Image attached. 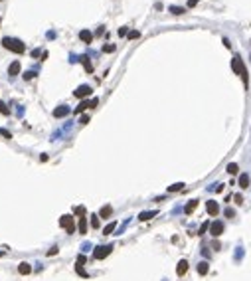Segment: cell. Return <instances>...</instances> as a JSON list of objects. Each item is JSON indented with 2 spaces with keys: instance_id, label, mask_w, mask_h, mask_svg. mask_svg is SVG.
Here are the masks:
<instances>
[{
  "instance_id": "cell-13",
  "label": "cell",
  "mask_w": 251,
  "mask_h": 281,
  "mask_svg": "<svg viewBox=\"0 0 251 281\" xmlns=\"http://www.w3.org/2000/svg\"><path fill=\"white\" fill-rule=\"evenodd\" d=\"M77 230H79V234H87V218H85V216H81V218H79Z\"/></svg>"
},
{
  "instance_id": "cell-31",
  "label": "cell",
  "mask_w": 251,
  "mask_h": 281,
  "mask_svg": "<svg viewBox=\"0 0 251 281\" xmlns=\"http://www.w3.org/2000/svg\"><path fill=\"white\" fill-rule=\"evenodd\" d=\"M0 113H4V115H8V107L2 103V101H0Z\"/></svg>"
},
{
  "instance_id": "cell-36",
  "label": "cell",
  "mask_w": 251,
  "mask_h": 281,
  "mask_svg": "<svg viewBox=\"0 0 251 281\" xmlns=\"http://www.w3.org/2000/svg\"><path fill=\"white\" fill-rule=\"evenodd\" d=\"M85 261H87V259H85V256H79V257H77V263H81V265H83Z\"/></svg>"
},
{
  "instance_id": "cell-32",
  "label": "cell",
  "mask_w": 251,
  "mask_h": 281,
  "mask_svg": "<svg viewBox=\"0 0 251 281\" xmlns=\"http://www.w3.org/2000/svg\"><path fill=\"white\" fill-rule=\"evenodd\" d=\"M226 216H227V218H233V216H235V212H233L231 208H227V210H226Z\"/></svg>"
},
{
  "instance_id": "cell-3",
  "label": "cell",
  "mask_w": 251,
  "mask_h": 281,
  "mask_svg": "<svg viewBox=\"0 0 251 281\" xmlns=\"http://www.w3.org/2000/svg\"><path fill=\"white\" fill-rule=\"evenodd\" d=\"M60 226H61V228H65V230H67V234H73V232H75V222H73V216H69V214L61 216V220H60Z\"/></svg>"
},
{
  "instance_id": "cell-38",
  "label": "cell",
  "mask_w": 251,
  "mask_h": 281,
  "mask_svg": "<svg viewBox=\"0 0 251 281\" xmlns=\"http://www.w3.org/2000/svg\"><path fill=\"white\" fill-rule=\"evenodd\" d=\"M119 36H127V28H119Z\"/></svg>"
},
{
  "instance_id": "cell-29",
  "label": "cell",
  "mask_w": 251,
  "mask_h": 281,
  "mask_svg": "<svg viewBox=\"0 0 251 281\" xmlns=\"http://www.w3.org/2000/svg\"><path fill=\"white\" fill-rule=\"evenodd\" d=\"M103 52H105V53H111V52H115V46H111V44H109V46H103Z\"/></svg>"
},
{
  "instance_id": "cell-2",
  "label": "cell",
  "mask_w": 251,
  "mask_h": 281,
  "mask_svg": "<svg viewBox=\"0 0 251 281\" xmlns=\"http://www.w3.org/2000/svg\"><path fill=\"white\" fill-rule=\"evenodd\" d=\"M231 69L235 71L237 75H241V79H243V83L247 85L249 83V77H247V69H245V66H243V62H241V58H233L231 59Z\"/></svg>"
},
{
  "instance_id": "cell-35",
  "label": "cell",
  "mask_w": 251,
  "mask_h": 281,
  "mask_svg": "<svg viewBox=\"0 0 251 281\" xmlns=\"http://www.w3.org/2000/svg\"><path fill=\"white\" fill-rule=\"evenodd\" d=\"M57 250H60V247H52V250L47 251V256H56V253H57Z\"/></svg>"
},
{
  "instance_id": "cell-27",
  "label": "cell",
  "mask_w": 251,
  "mask_h": 281,
  "mask_svg": "<svg viewBox=\"0 0 251 281\" xmlns=\"http://www.w3.org/2000/svg\"><path fill=\"white\" fill-rule=\"evenodd\" d=\"M138 36H141V32H138V30H132V32H129V38H131V40H137Z\"/></svg>"
},
{
  "instance_id": "cell-28",
  "label": "cell",
  "mask_w": 251,
  "mask_h": 281,
  "mask_svg": "<svg viewBox=\"0 0 251 281\" xmlns=\"http://www.w3.org/2000/svg\"><path fill=\"white\" fill-rule=\"evenodd\" d=\"M73 212H75L77 216H85V208H83V206H77L75 210H73Z\"/></svg>"
},
{
  "instance_id": "cell-18",
  "label": "cell",
  "mask_w": 251,
  "mask_h": 281,
  "mask_svg": "<svg viewBox=\"0 0 251 281\" xmlns=\"http://www.w3.org/2000/svg\"><path fill=\"white\" fill-rule=\"evenodd\" d=\"M208 271H210V265H208V261H200V263H198V273H200V275H206Z\"/></svg>"
},
{
  "instance_id": "cell-26",
  "label": "cell",
  "mask_w": 251,
  "mask_h": 281,
  "mask_svg": "<svg viewBox=\"0 0 251 281\" xmlns=\"http://www.w3.org/2000/svg\"><path fill=\"white\" fill-rule=\"evenodd\" d=\"M75 269H77V273L81 275V277H87V273H85V269L81 267V263H77V267H75Z\"/></svg>"
},
{
  "instance_id": "cell-19",
  "label": "cell",
  "mask_w": 251,
  "mask_h": 281,
  "mask_svg": "<svg viewBox=\"0 0 251 281\" xmlns=\"http://www.w3.org/2000/svg\"><path fill=\"white\" fill-rule=\"evenodd\" d=\"M111 212H113V208H111L109 204H107V206H103V208H101L99 218H109V216H111Z\"/></svg>"
},
{
  "instance_id": "cell-15",
  "label": "cell",
  "mask_w": 251,
  "mask_h": 281,
  "mask_svg": "<svg viewBox=\"0 0 251 281\" xmlns=\"http://www.w3.org/2000/svg\"><path fill=\"white\" fill-rule=\"evenodd\" d=\"M67 113H69V107H65V105H61V107H60V109H56V111H53V117H65V115H67Z\"/></svg>"
},
{
  "instance_id": "cell-40",
  "label": "cell",
  "mask_w": 251,
  "mask_h": 281,
  "mask_svg": "<svg viewBox=\"0 0 251 281\" xmlns=\"http://www.w3.org/2000/svg\"><path fill=\"white\" fill-rule=\"evenodd\" d=\"M40 53H42V50H34V52H32V56H34V58H38Z\"/></svg>"
},
{
  "instance_id": "cell-8",
  "label": "cell",
  "mask_w": 251,
  "mask_h": 281,
  "mask_svg": "<svg viewBox=\"0 0 251 281\" xmlns=\"http://www.w3.org/2000/svg\"><path fill=\"white\" fill-rule=\"evenodd\" d=\"M99 105V99H91V101H81L79 107L75 109V113H83L85 109H89V107H97Z\"/></svg>"
},
{
  "instance_id": "cell-11",
  "label": "cell",
  "mask_w": 251,
  "mask_h": 281,
  "mask_svg": "<svg viewBox=\"0 0 251 281\" xmlns=\"http://www.w3.org/2000/svg\"><path fill=\"white\" fill-rule=\"evenodd\" d=\"M79 38H81V42H85V44H91L93 34L89 30H81V32H79Z\"/></svg>"
},
{
  "instance_id": "cell-39",
  "label": "cell",
  "mask_w": 251,
  "mask_h": 281,
  "mask_svg": "<svg viewBox=\"0 0 251 281\" xmlns=\"http://www.w3.org/2000/svg\"><path fill=\"white\" fill-rule=\"evenodd\" d=\"M223 46H226V48H231V44H229V40H227V38H223Z\"/></svg>"
},
{
  "instance_id": "cell-9",
  "label": "cell",
  "mask_w": 251,
  "mask_h": 281,
  "mask_svg": "<svg viewBox=\"0 0 251 281\" xmlns=\"http://www.w3.org/2000/svg\"><path fill=\"white\" fill-rule=\"evenodd\" d=\"M156 214H158L156 210H150V212H141V214H138V220H141V222H148V220H152Z\"/></svg>"
},
{
  "instance_id": "cell-10",
  "label": "cell",
  "mask_w": 251,
  "mask_h": 281,
  "mask_svg": "<svg viewBox=\"0 0 251 281\" xmlns=\"http://www.w3.org/2000/svg\"><path fill=\"white\" fill-rule=\"evenodd\" d=\"M186 271H188V261H186V259H180V261H178V267H176V273L182 277Z\"/></svg>"
},
{
  "instance_id": "cell-4",
  "label": "cell",
  "mask_w": 251,
  "mask_h": 281,
  "mask_svg": "<svg viewBox=\"0 0 251 281\" xmlns=\"http://www.w3.org/2000/svg\"><path fill=\"white\" fill-rule=\"evenodd\" d=\"M111 251H113V246H99V247H95L93 257H95V259H105Z\"/></svg>"
},
{
  "instance_id": "cell-7",
  "label": "cell",
  "mask_w": 251,
  "mask_h": 281,
  "mask_svg": "<svg viewBox=\"0 0 251 281\" xmlns=\"http://www.w3.org/2000/svg\"><path fill=\"white\" fill-rule=\"evenodd\" d=\"M206 210H208V214H210V216H217V214H220V204H217L216 200H208V202H206Z\"/></svg>"
},
{
  "instance_id": "cell-5",
  "label": "cell",
  "mask_w": 251,
  "mask_h": 281,
  "mask_svg": "<svg viewBox=\"0 0 251 281\" xmlns=\"http://www.w3.org/2000/svg\"><path fill=\"white\" fill-rule=\"evenodd\" d=\"M223 230H226V226H223L222 220H216V222L210 226V234H212L213 237H220V236L223 234Z\"/></svg>"
},
{
  "instance_id": "cell-23",
  "label": "cell",
  "mask_w": 251,
  "mask_h": 281,
  "mask_svg": "<svg viewBox=\"0 0 251 281\" xmlns=\"http://www.w3.org/2000/svg\"><path fill=\"white\" fill-rule=\"evenodd\" d=\"M81 63H83V66H85V69H87V71H89V73H91V71H93V66H91V62H89V59H87V58H81Z\"/></svg>"
},
{
  "instance_id": "cell-12",
  "label": "cell",
  "mask_w": 251,
  "mask_h": 281,
  "mask_svg": "<svg viewBox=\"0 0 251 281\" xmlns=\"http://www.w3.org/2000/svg\"><path fill=\"white\" fill-rule=\"evenodd\" d=\"M20 69H22V66H20V62H14V63H10V67H8V73H10V77H12V75H18V73H20Z\"/></svg>"
},
{
  "instance_id": "cell-14",
  "label": "cell",
  "mask_w": 251,
  "mask_h": 281,
  "mask_svg": "<svg viewBox=\"0 0 251 281\" xmlns=\"http://www.w3.org/2000/svg\"><path fill=\"white\" fill-rule=\"evenodd\" d=\"M239 188H249V174H239Z\"/></svg>"
},
{
  "instance_id": "cell-34",
  "label": "cell",
  "mask_w": 251,
  "mask_h": 281,
  "mask_svg": "<svg viewBox=\"0 0 251 281\" xmlns=\"http://www.w3.org/2000/svg\"><path fill=\"white\" fill-rule=\"evenodd\" d=\"M34 75H36L34 71H28V73H24V79H32V77H34Z\"/></svg>"
},
{
  "instance_id": "cell-24",
  "label": "cell",
  "mask_w": 251,
  "mask_h": 281,
  "mask_svg": "<svg viewBox=\"0 0 251 281\" xmlns=\"http://www.w3.org/2000/svg\"><path fill=\"white\" fill-rule=\"evenodd\" d=\"M91 226H93V228H99V216L97 214L91 216Z\"/></svg>"
},
{
  "instance_id": "cell-16",
  "label": "cell",
  "mask_w": 251,
  "mask_h": 281,
  "mask_svg": "<svg viewBox=\"0 0 251 281\" xmlns=\"http://www.w3.org/2000/svg\"><path fill=\"white\" fill-rule=\"evenodd\" d=\"M196 206H198V200H190L188 204H186V208H184V212L186 214H192L196 210Z\"/></svg>"
},
{
  "instance_id": "cell-33",
  "label": "cell",
  "mask_w": 251,
  "mask_h": 281,
  "mask_svg": "<svg viewBox=\"0 0 251 281\" xmlns=\"http://www.w3.org/2000/svg\"><path fill=\"white\" fill-rule=\"evenodd\" d=\"M243 202V196L241 194H235V204H241Z\"/></svg>"
},
{
  "instance_id": "cell-25",
  "label": "cell",
  "mask_w": 251,
  "mask_h": 281,
  "mask_svg": "<svg viewBox=\"0 0 251 281\" xmlns=\"http://www.w3.org/2000/svg\"><path fill=\"white\" fill-rule=\"evenodd\" d=\"M170 12H172V14H184V8H180V6H170Z\"/></svg>"
},
{
  "instance_id": "cell-6",
  "label": "cell",
  "mask_w": 251,
  "mask_h": 281,
  "mask_svg": "<svg viewBox=\"0 0 251 281\" xmlns=\"http://www.w3.org/2000/svg\"><path fill=\"white\" fill-rule=\"evenodd\" d=\"M91 91H93V89L89 87V85H79V87L73 91V95L79 97V99H83V97H89V95H91Z\"/></svg>"
},
{
  "instance_id": "cell-37",
  "label": "cell",
  "mask_w": 251,
  "mask_h": 281,
  "mask_svg": "<svg viewBox=\"0 0 251 281\" xmlns=\"http://www.w3.org/2000/svg\"><path fill=\"white\" fill-rule=\"evenodd\" d=\"M206 230H208V222H204V224H202V228H200V234H204Z\"/></svg>"
},
{
  "instance_id": "cell-30",
  "label": "cell",
  "mask_w": 251,
  "mask_h": 281,
  "mask_svg": "<svg viewBox=\"0 0 251 281\" xmlns=\"http://www.w3.org/2000/svg\"><path fill=\"white\" fill-rule=\"evenodd\" d=\"M79 123H81V125H87V123H89V115H81Z\"/></svg>"
},
{
  "instance_id": "cell-21",
  "label": "cell",
  "mask_w": 251,
  "mask_h": 281,
  "mask_svg": "<svg viewBox=\"0 0 251 281\" xmlns=\"http://www.w3.org/2000/svg\"><path fill=\"white\" fill-rule=\"evenodd\" d=\"M227 172H229V174H237V172H239V166H237L235 163H229V164H227Z\"/></svg>"
},
{
  "instance_id": "cell-20",
  "label": "cell",
  "mask_w": 251,
  "mask_h": 281,
  "mask_svg": "<svg viewBox=\"0 0 251 281\" xmlns=\"http://www.w3.org/2000/svg\"><path fill=\"white\" fill-rule=\"evenodd\" d=\"M182 188H184V182H176V184L168 186V192H178V190H182Z\"/></svg>"
},
{
  "instance_id": "cell-1",
  "label": "cell",
  "mask_w": 251,
  "mask_h": 281,
  "mask_svg": "<svg viewBox=\"0 0 251 281\" xmlns=\"http://www.w3.org/2000/svg\"><path fill=\"white\" fill-rule=\"evenodd\" d=\"M2 46L6 48V50L14 52V53H24V50H26V46H24L20 40H16V38H4V40H2Z\"/></svg>"
},
{
  "instance_id": "cell-22",
  "label": "cell",
  "mask_w": 251,
  "mask_h": 281,
  "mask_svg": "<svg viewBox=\"0 0 251 281\" xmlns=\"http://www.w3.org/2000/svg\"><path fill=\"white\" fill-rule=\"evenodd\" d=\"M115 228H117V222H111V224H107V226H105V230H103V234H105V236H109V234H111V232H113Z\"/></svg>"
},
{
  "instance_id": "cell-17",
  "label": "cell",
  "mask_w": 251,
  "mask_h": 281,
  "mask_svg": "<svg viewBox=\"0 0 251 281\" xmlns=\"http://www.w3.org/2000/svg\"><path fill=\"white\" fill-rule=\"evenodd\" d=\"M18 271H20V273H22V275H28V273L32 271V267H30V263H26V261H22V263H20V265H18Z\"/></svg>"
}]
</instances>
